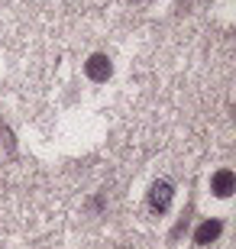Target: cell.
<instances>
[{"mask_svg": "<svg viewBox=\"0 0 236 249\" xmlns=\"http://www.w3.org/2000/svg\"><path fill=\"white\" fill-rule=\"evenodd\" d=\"M210 191H214V197H233L236 175L230 172V168H217V172L210 175Z\"/></svg>", "mask_w": 236, "mask_h": 249, "instance_id": "3", "label": "cell"}, {"mask_svg": "<svg viewBox=\"0 0 236 249\" xmlns=\"http://www.w3.org/2000/svg\"><path fill=\"white\" fill-rule=\"evenodd\" d=\"M220 233H223V220L210 217V220H204L198 230H194V243H198V246H210V243L220 240Z\"/></svg>", "mask_w": 236, "mask_h": 249, "instance_id": "4", "label": "cell"}, {"mask_svg": "<svg viewBox=\"0 0 236 249\" xmlns=\"http://www.w3.org/2000/svg\"><path fill=\"white\" fill-rule=\"evenodd\" d=\"M172 197H175L172 181L159 178V181H152V188H149V197H145V204H149V211H152V213H165L168 207H172Z\"/></svg>", "mask_w": 236, "mask_h": 249, "instance_id": "1", "label": "cell"}, {"mask_svg": "<svg viewBox=\"0 0 236 249\" xmlns=\"http://www.w3.org/2000/svg\"><path fill=\"white\" fill-rule=\"evenodd\" d=\"M84 74L100 84V81H107L110 74H113V65H110V58L104 55V52H94V55H88V62H84Z\"/></svg>", "mask_w": 236, "mask_h": 249, "instance_id": "2", "label": "cell"}]
</instances>
